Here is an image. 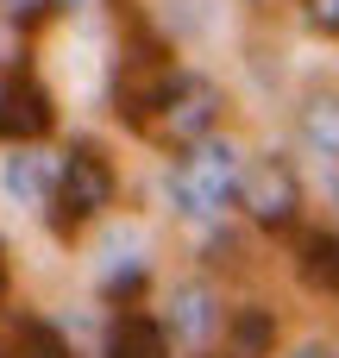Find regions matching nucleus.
<instances>
[{"mask_svg": "<svg viewBox=\"0 0 339 358\" xmlns=\"http://www.w3.org/2000/svg\"><path fill=\"white\" fill-rule=\"evenodd\" d=\"M239 170H245L239 145H233V138H214V132H208L201 145L176 151V170H170V201H176V214L214 220V214L239 195Z\"/></svg>", "mask_w": 339, "mask_h": 358, "instance_id": "nucleus-1", "label": "nucleus"}, {"mask_svg": "<svg viewBox=\"0 0 339 358\" xmlns=\"http://www.w3.org/2000/svg\"><path fill=\"white\" fill-rule=\"evenodd\" d=\"M220 126V88L208 82V76H195V69H176V82L164 88V101L145 113V138L151 145H164V151H189V145H201L208 132Z\"/></svg>", "mask_w": 339, "mask_h": 358, "instance_id": "nucleus-2", "label": "nucleus"}, {"mask_svg": "<svg viewBox=\"0 0 339 358\" xmlns=\"http://www.w3.org/2000/svg\"><path fill=\"white\" fill-rule=\"evenodd\" d=\"M120 195V170L101 145H69L63 157V176H57V195H50V227L57 233H75L88 220H101Z\"/></svg>", "mask_w": 339, "mask_h": 358, "instance_id": "nucleus-3", "label": "nucleus"}, {"mask_svg": "<svg viewBox=\"0 0 339 358\" xmlns=\"http://www.w3.org/2000/svg\"><path fill=\"white\" fill-rule=\"evenodd\" d=\"M239 214L258 233H289L302 220V182H296L289 157H277V151L245 157V170H239Z\"/></svg>", "mask_w": 339, "mask_h": 358, "instance_id": "nucleus-4", "label": "nucleus"}, {"mask_svg": "<svg viewBox=\"0 0 339 358\" xmlns=\"http://www.w3.org/2000/svg\"><path fill=\"white\" fill-rule=\"evenodd\" d=\"M176 82V63H170V50L157 44V38H132L126 50H120V63H113V113L138 132L145 126V113L164 101V88Z\"/></svg>", "mask_w": 339, "mask_h": 358, "instance_id": "nucleus-5", "label": "nucleus"}, {"mask_svg": "<svg viewBox=\"0 0 339 358\" xmlns=\"http://www.w3.org/2000/svg\"><path fill=\"white\" fill-rule=\"evenodd\" d=\"M57 126V107H50V88L31 82V76H13L0 88V138H19V145H38L44 132Z\"/></svg>", "mask_w": 339, "mask_h": 358, "instance_id": "nucleus-6", "label": "nucleus"}, {"mask_svg": "<svg viewBox=\"0 0 339 358\" xmlns=\"http://www.w3.org/2000/svg\"><path fill=\"white\" fill-rule=\"evenodd\" d=\"M176 340H189V346H208L226 321H220V302H214V289L208 283H182L176 296H170V321H164Z\"/></svg>", "mask_w": 339, "mask_h": 358, "instance_id": "nucleus-7", "label": "nucleus"}, {"mask_svg": "<svg viewBox=\"0 0 339 358\" xmlns=\"http://www.w3.org/2000/svg\"><path fill=\"white\" fill-rule=\"evenodd\" d=\"M101 358H170V327L138 315V308H120L113 327H107V346Z\"/></svg>", "mask_w": 339, "mask_h": 358, "instance_id": "nucleus-8", "label": "nucleus"}, {"mask_svg": "<svg viewBox=\"0 0 339 358\" xmlns=\"http://www.w3.org/2000/svg\"><path fill=\"white\" fill-rule=\"evenodd\" d=\"M57 176H63V157H44V151H19V157H6V195H19V201H50L57 195Z\"/></svg>", "mask_w": 339, "mask_h": 358, "instance_id": "nucleus-9", "label": "nucleus"}, {"mask_svg": "<svg viewBox=\"0 0 339 358\" xmlns=\"http://www.w3.org/2000/svg\"><path fill=\"white\" fill-rule=\"evenodd\" d=\"M296 132H302L308 151L339 157V94H333V88H315V94L296 107Z\"/></svg>", "mask_w": 339, "mask_h": 358, "instance_id": "nucleus-10", "label": "nucleus"}, {"mask_svg": "<svg viewBox=\"0 0 339 358\" xmlns=\"http://www.w3.org/2000/svg\"><path fill=\"white\" fill-rule=\"evenodd\" d=\"M296 271H302L308 289H321V296H333V302H339V227H333V233H302V245H296Z\"/></svg>", "mask_w": 339, "mask_h": 358, "instance_id": "nucleus-11", "label": "nucleus"}, {"mask_svg": "<svg viewBox=\"0 0 339 358\" xmlns=\"http://www.w3.org/2000/svg\"><path fill=\"white\" fill-rule=\"evenodd\" d=\"M226 346H233V358H271V346H277V315L264 302L233 308L226 315Z\"/></svg>", "mask_w": 339, "mask_h": 358, "instance_id": "nucleus-12", "label": "nucleus"}, {"mask_svg": "<svg viewBox=\"0 0 339 358\" xmlns=\"http://www.w3.org/2000/svg\"><path fill=\"white\" fill-rule=\"evenodd\" d=\"M13 358H75L57 321H38V315H19L13 321Z\"/></svg>", "mask_w": 339, "mask_h": 358, "instance_id": "nucleus-13", "label": "nucleus"}, {"mask_svg": "<svg viewBox=\"0 0 339 358\" xmlns=\"http://www.w3.org/2000/svg\"><path fill=\"white\" fill-rule=\"evenodd\" d=\"M145 283H151V271H145V264H126V271L107 277V296H113V302H132V296H145Z\"/></svg>", "mask_w": 339, "mask_h": 358, "instance_id": "nucleus-14", "label": "nucleus"}, {"mask_svg": "<svg viewBox=\"0 0 339 358\" xmlns=\"http://www.w3.org/2000/svg\"><path fill=\"white\" fill-rule=\"evenodd\" d=\"M44 13H57V0H0V19L6 25H38Z\"/></svg>", "mask_w": 339, "mask_h": 358, "instance_id": "nucleus-15", "label": "nucleus"}, {"mask_svg": "<svg viewBox=\"0 0 339 358\" xmlns=\"http://www.w3.org/2000/svg\"><path fill=\"white\" fill-rule=\"evenodd\" d=\"M302 13H308V25H315V31L339 38V0H302Z\"/></svg>", "mask_w": 339, "mask_h": 358, "instance_id": "nucleus-16", "label": "nucleus"}, {"mask_svg": "<svg viewBox=\"0 0 339 358\" xmlns=\"http://www.w3.org/2000/svg\"><path fill=\"white\" fill-rule=\"evenodd\" d=\"M289 358H339V346H302V352H289Z\"/></svg>", "mask_w": 339, "mask_h": 358, "instance_id": "nucleus-17", "label": "nucleus"}, {"mask_svg": "<svg viewBox=\"0 0 339 358\" xmlns=\"http://www.w3.org/2000/svg\"><path fill=\"white\" fill-rule=\"evenodd\" d=\"M0 63H13V38H6V19H0Z\"/></svg>", "mask_w": 339, "mask_h": 358, "instance_id": "nucleus-18", "label": "nucleus"}, {"mask_svg": "<svg viewBox=\"0 0 339 358\" xmlns=\"http://www.w3.org/2000/svg\"><path fill=\"white\" fill-rule=\"evenodd\" d=\"M57 6H69V13H75V6H88V0H57Z\"/></svg>", "mask_w": 339, "mask_h": 358, "instance_id": "nucleus-19", "label": "nucleus"}, {"mask_svg": "<svg viewBox=\"0 0 339 358\" xmlns=\"http://www.w3.org/2000/svg\"><path fill=\"white\" fill-rule=\"evenodd\" d=\"M0 296H6V264H0Z\"/></svg>", "mask_w": 339, "mask_h": 358, "instance_id": "nucleus-20", "label": "nucleus"}, {"mask_svg": "<svg viewBox=\"0 0 339 358\" xmlns=\"http://www.w3.org/2000/svg\"><path fill=\"white\" fill-rule=\"evenodd\" d=\"M333 214H339V189H333Z\"/></svg>", "mask_w": 339, "mask_h": 358, "instance_id": "nucleus-21", "label": "nucleus"}]
</instances>
